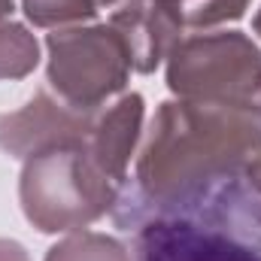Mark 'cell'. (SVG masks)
I'll use <instances>...</instances> for the list:
<instances>
[{"label":"cell","instance_id":"cell-8","mask_svg":"<svg viewBox=\"0 0 261 261\" xmlns=\"http://www.w3.org/2000/svg\"><path fill=\"white\" fill-rule=\"evenodd\" d=\"M246 3L249 0H158L176 34L186 28H206L228 18H240Z\"/></svg>","mask_w":261,"mask_h":261},{"label":"cell","instance_id":"cell-3","mask_svg":"<svg viewBox=\"0 0 261 261\" xmlns=\"http://www.w3.org/2000/svg\"><path fill=\"white\" fill-rule=\"evenodd\" d=\"M119 189L85 146H55L31 155L21 173L24 216L40 231H70L103 216Z\"/></svg>","mask_w":261,"mask_h":261},{"label":"cell","instance_id":"cell-15","mask_svg":"<svg viewBox=\"0 0 261 261\" xmlns=\"http://www.w3.org/2000/svg\"><path fill=\"white\" fill-rule=\"evenodd\" d=\"M97 3H116V0H97Z\"/></svg>","mask_w":261,"mask_h":261},{"label":"cell","instance_id":"cell-11","mask_svg":"<svg viewBox=\"0 0 261 261\" xmlns=\"http://www.w3.org/2000/svg\"><path fill=\"white\" fill-rule=\"evenodd\" d=\"M24 12L34 24H58L73 18H91L97 12V0H24Z\"/></svg>","mask_w":261,"mask_h":261},{"label":"cell","instance_id":"cell-5","mask_svg":"<svg viewBox=\"0 0 261 261\" xmlns=\"http://www.w3.org/2000/svg\"><path fill=\"white\" fill-rule=\"evenodd\" d=\"M49 82L73 110H97L128 79V49L113 28L49 34Z\"/></svg>","mask_w":261,"mask_h":261},{"label":"cell","instance_id":"cell-10","mask_svg":"<svg viewBox=\"0 0 261 261\" xmlns=\"http://www.w3.org/2000/svg\"><path fill=\"white\" fill-rule=\"evenodd\" d=\"M37 67V43L18 24H0V76H24Z\"/></svg>","mask_w":261,"mask_h":261},{"label":"cell","instance_id":"cell-6","mask_svg":"<svg viewBox=\"0 0 261 261\" xmlns=\"http://www.w3.org/2000/svg\"><path fill=\"white\" fill-rule=\"evenodd\" d=\"M94 128V116L73 110L64 100H52L43 91L12 116H0V146L12 155H37L55 146H85Z\"/></svg>","mask_w":261,"mask_h":261},{"label":"cell","instance_id":"cell-13","mask_svg":"<svg viewBox=\"0 0 261 261\" xmlns=\"http://www.w3.org/2000/svg\"><path fill=\"white\" fill-rule=\"evenodd\" d=\"M12 9V0H0V15H6Z\"/></svg>","mask_w":261,"mask_h":261},{"label":"cell","instance_id":"cell-2","mask_svg":"<svg viewBox=\"0 0 261 261\" xmlns=\"http://www.w3.org/2000/svg\"><path fill=\"white\" fill-rule=\"evenodd\" d=\"M116 222L137 228L140 261H261V192L246 173Z\"/></svg>","mask_w":261,"mask_h":261},{"label":"cell","instance_id":"cell-14","mask_svg":"<svg viewBox=\"0 0 261 261\" xmlns=\"http://www.w3.org/2000/svg\"><path fill=\"white\" fill-rule=\"evenodd\" d=\"M255 28H258V34H261V15H258V18H255Z\"/></svg>","mask_w":261,"mask_h":261},{"label":"cell","instance_id":"cell-9","mask_svg":"<svg viewBox=\"0 0 261 261\" xmlns=\"http://www.w3.org/2000/svg\"><path fill=\"white\" fill-rule=\"evenodd\" d=\"M46 261H128V252L119 240L100 234H79L52 246Z\"/></svg>","mask_w":261,"mask_h":261},{"label":"cell","instance_id":"cell-4","mask_svg":"<svg viewBox=\"0 0 261 261\" xmlns=\"http://www.w3.org/2000/svg\"><path fill=\"white\" fill-rule=\"evenodd\" d=\"M167 85L189 100L249 107L261 94V52L243 34L176 43L170 49Z\"/></svg>","mask_w":261,"mask_h":261},{"label":"cell","instance_id":"cell-12","mask_svg":"<svg viewBox=\"0 0 261 261\" xmlns=\"http://www.w3.org/2000/svg\"><path fill=\"white\" fill-rule=\"evenodd\" d=\"M0 261H28V255L15 240H0Z\"/></svg>","mask_w":261,"mask_h":261},{"label":"cell","instance_id":"cell-1","mask_svg":"<svg viewBox=\"0 0 261 261\" xmlns=\"http://www.w3.org/2000/svg\"><path fill=\"white\" fill-rule=\"evenodd\" d=\"M258 152L261 110H255V103H164L140 158V192L116 200V219L179 203L240 176Z\"/></svg>","mask_w":261,"mask_h":261},{"label":"cell","instance_id":"cell-7","mask_svg":"<svg viewBox=\"0 0 261 261\" xmlns=\"http://www.w3.org/2000/svg\"><path fill=\"white\" fill-rule=\"evenodd\" d=\"M140 119H143L140 94L122 97L113 110H107L100 119H94V128L88 137V155L116 186L125 182V164L134 149L137 130H140Z\"/></svg>","mask_w":261,"mask_h":261}]
</instances>
